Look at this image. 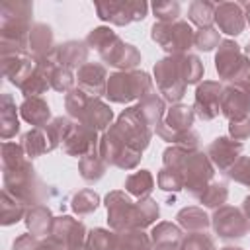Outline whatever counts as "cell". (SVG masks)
<instances>
[{
	"mask_svg": "<svg viewBox=\"0 0 250 250\" xmlns=\"http://www.w3.org/2000/svg\"><path fill=\"white\" fill-rule=\"evenodd\" d=\"M2 172H4L2 178H4L6 191H10L14 197L23 201L25 205H39V201L43 199V193H45V189H43L45 186L39 182V178L27 158L12 168H4Z\"/></svg>",
	"mask_w": 250,
	"mask_h": 250,
	"instance_id": "8992f818",
	"label": "cell"
},
{
	"mask_svg": "<svg viewBox=\"0 0 250 250\" xmlns=\"http://www.w3.org/2000/svg\"><path fill=\"white\" fill-rule=\"evenodd\" d=\"M78 168H80V176H82L86 182L92 184V182H98V180L105 174L107 164H105V160L100 156V150H94V152H90V154H86V156L80 158Z\"/></svg>",
	"mask_w": 250,
	"mask_h": 250,
	"instance_id": "8d00e7d4",
	"label": "cell"
},
{
	"mask_svg": "<svg viewBox=\"0 0 250 250\" xmlns=\"http://www.w3.org/2000/svg\"><path fill=\"white\" fill-rule=\"evenodd\" d=\"M117 244H119V232L115 230L94 229L86 236L88 250H117Z\"/></svg>",
	"mask_w": 250,
	"mask_h": 250,
	"instance_id": "74e56055",
	"label": "cell"
},
{
	"mask_svg": "<svg viewBox=\"0 0 250 250\" xmlns=\"http://www.w3.org/2000/svg\"><path fill=\"white\" fill-rule=\"evenodd\" d=\"M215 6L213 2L207 0H193L188 8V20L195 23L199 29L203 27H213L215 23Z\"/></svg>",
	"mask_w": 250,
	"mask_h": 250,
	"instance_id": "d590c367",
	"label": "cell"
},
{
	"mask_svg": "<svg viewBox=\"0 0 250 250\" xmlns=\"http://www.w3.org/2000/svg\"><path fill=\"white\" fill-rule=\"evenodd\" d=\"M72 250H88L86 246H78V248H72Z\"/></svg>",
	"mask_w": 250,
	"mask_h": 250,
	"instance_id": "91938a15",
	"label": "cell"
},
{
	"mask_svg": "<svg viewBox=\"0 0 250 250\" xmlns=\"http://www.w3.org/2000/svg\"><path fill=\"white\" fill-rule=\"evenodd\" d=\"M78 88L94 98H102L107 92V72L104 64L86 62L76 70Z\"/></svg>",
	"mask_w": 250,
	"mask_h": 250,
	"instance_id": "7402d4cb",
	"label": "cell"
},
{
	"mask_svg": "<svg viewBox=\"0 0 250 250\" xmlns=\"http://www.w3.org/2000/svg\"><path fill=\"white\" fill-rule=\"evenodd\" d=\"M229 133H230V139L234 141H244L250 137V115L242 117V119H234L229 123Z\"/></svg>",
	"mask_w": 250,
	"mask_h": 250,
	"instance_id": "816d5d0a",
	"label": "cell"
},
{
	"mask_svg": "<svg viewBox=\"0 0 250 250\" xmlns=\"http://www.w3.org/2000/svg\"><path fill=\"white\" fill-rule=\"evenodd\" d=\"M215 23L219 27V33L227 35H240L246 25L242 4L238 2H219L215 6Z\"/></svg>",
	"mask_w": 250,
	"mask_h": 250,
	"instance_id": "44dd1931",
	"label": "cell"
},
{
	"mask_svg": "<svg viewBox=\"0 0 250 250\" xmlns=\"http://www.w3.org/2000/svg\"><path fill=\"white\" fill-rule=\"evenodd\" d=\"M154 133L166 141V143H172L174 146H184V148H191V150H197V145H199V135L189 129V131H182V133H170V131H162V129H154Z\"/></svg>",
	"mask_w": 250,
	"mask_h": 250,
	"instance_id": "7bdbcfd3",
	"label": "cell"
},
{
	"mask_svg": "<svg viewBox=\"0 0 250 250\" xmlns=\"http://www.w3.org/2000/svg\"><path fill=\"white\" fill-rule=\"evenodd\" d=\"M25 150L21 145L18 143H12V141H4L2 143V170L4 168H12L20 162L25 160Z\"/></svg>",
	"mask_w": 250,
	"mask_h": 250,
	"instance_id": "bcb514c9",
	"label": "cell"
},
{
	"mask_svg": "<svg viewBox=\"0 0 250 250\" xmlns=\"http://www.w3.org/2000/svg\"><path fill=\"white\" fill-rule=\"evenodd\" d=\"M215 68L219 72V78L229 82H238L250 74V61L246 59L244 49L236 41L223 39L217 47Z\"/></svg>",
	"mask_w": 250,
	"mask_h": 250,
	"instance_id": "ba28073f",
	"label": "cell"
},
{
	"mask_svg": "<svg viewBox=\"0 0 250 250\" xmlns=\"http://www.w3.org/2000/svg\"><path fill=\"white\" fill-rule=\"evenodd\" d=\"M150 76L145 70H117L107 78L105 96L113 104H129L133 100H143L154 94Z\"/></svg>",
	"mask_w": 250,
	"mask_h": 250,
	"instance_id": "5b68a950",
	"label": "cell"
},
{
	"mask_svg": "<svg viewBox=\"0 0 250 250\" xmlns=\"http://www.w3.org/2000/svg\"><path fill=\"white\" fill-rule=\"evenodd\" d=\"M96 12L102 21L113 25H127L131 21H141L146 18L148 4L143 0H109L96 2Z\"/></svg>",
	"mask_w": 250,
	"mask_h": 250,
	"instance_id": "8fae6325",
	"label": "cell"
},
{
	"mask_svg": "<svg viewBox=\"0 0 250 250\" xmlns=\"http://www.w3.org/2000/svg\"><path fill=\"white\" fill-rule=\"evenodd\" d=\"M111 133H115L127 146L143 152L148 143H150V137H152V129L143 121V117L139 115L137 107H127L119 117L117 121L109 127Z\"/></svg>",
	"mask_w": 250,
	"mask_h": 250,
	"instance_id": "9c48e42d",
	"label": "cell"
},
{
	"mask_svg": "<svg viewBox=\"0 0 250 250\" xmlns=\"http://www.w3.org/2000/svg\"><path fill=\"white\" fill-rule=\"evenodd\" d=\"M49 80L47 76L37 68L35 64V70L29 74V78L20 86V92L25 96V98H41V94H45L49 90Z\"/></svg>",
	"mask_w": 250,
	"mask_h": 250,
	"instance_id": "ee69618b",
	"label": "cell"
},
{
	"mask_svg": "<svg viewBox=\"0 0 250 250\" xmlns=\"http://www.w3.org/2000/svg\"><path fill=\"white\" fill-rule=\"evenodd\" d=\"M37 250H66L64 246H61L59 242H55L53 238H45V240H41V244H39V248Z\"/></svg>",
	"mask_w": 250,
	"mask_h": 250,
	"instance_id": "db71d44e",
	"label": "cell"
},
{
	"mask_svg": "<svg viewBox=\"0 0 250 250\" xmlns=\"http://www.w3.org/2000/svg\"><path fill=\"white\" fill-rule=\"evenodd\" d=\"M195 119V111L189 105L184 104H172V107L164 113V119L154 127V129H162V131H170V133H182V131H189Z\"/></svg>",
	"mask_w": 250,
	"mask_h": 250,
	"instance_id": "cb8c5ba5",
	"label": "cell"
},
{
	"mask_svg": "<svg viewBox=\"0 0 250 250\" xmlns=\"http://www.w3.org/2000/svg\"><path fill=\"white\" fill-rule=\"evenodd\" d=\"M33 4L25 0H8L0 8V51L27 53Z\"/></svg>",
	"mask_w": 250,
	"mask_h": 250,
	"instance_id": "7a4b0ae2",
	"label": "cell"
},
{
	"mask_svg": "<svg viewBox=\"0 0 250 250\" xmlns=\"http://www.w3.org/2000/svg\"><path fill=\"white\" fill-rule=\"evenodd\" d=\"M86 45L96 49L105 64L119 70H135L141 62V53L105 25L94 27L86 37Z\"/></svg>",
	"mask_w": 250,
	"mask_h": 250,
	"instance_id": "3957f363",
	"label": "cell"
},
{
	"mask_svg": "<svg viewBox=\"0 0 250 250\" xmlns=\"http://www.w3.org/2000/svg\"><path fill=\"white\" fill-rule=\"evenodd\" d=\"M105 209H107V223L111 230L125 232L135 229L137 201H133L125 191L121 189L109 191L105 195Z\"/></svg>",
	"mask_w": 250,
	"mask_h": 250,
	"instance_id": "4fadbf2b",
	"label": "cell"
},
{
	"mask_svg": "<svg viewBox=\"0 0 250 250\" xmlns=\"http://www.w3.org/2000/svg\"><path fill=\"white\" fill-rule=\"evenodd\" d=\"M242 10H244V18H246V21L250 23V2L242 4Z\"/></svg>",
	"mask_w": 250,
	"mask_h": 250,
	"instance_id": "9f6ffc18",
	"label": "cell"
},
{
	"mask_svg": "<svg viewBox=\"0 0 250 250\" xmlns=\"http://www.w3.org/2000/svg\"><path fill=\"white\" fill-rule=\"evenodd\" d=\"M221 41L223 39H221V35H219V31L215 27H203V29L195 31V43L193 45L199 51H211V49L219 47Z\"/></svg>",
	"mask_w": 250,
	"mask_h": 250,
	"instance_id": "681fc988",
	"label": "cell"
},
{
	"mask_svg": "<svg viewBox=\"0 0 250 250\" xmlns=\"http://www.w3.org/2000/svg\"><path fill=\"white\" fill-rule=\"evenodd\" d=\"M242 213H244V217L248 221V229H250V195H246L242 201Z\"/></svg>",
	"mask_w": 250,
	"mask_h": 250,
	"instance_id": "11a10c76",
	"label": "cell"
},
{
	"mask_svg": "<svg viewBox=\"0 0 250 250\" xmlns=\"http://www.w3.org/2000/svg\"><path fill=\"white\" fill-rule=\"evenodd\" d=\"M156 182H158V188L164 189V191H180L184 189V180L180 176V172L172 170V168H164L158 172L156 176Z\"/></svg>",
	"mask_w": 250,
	"mask_h": 250,
	"instance_id": "7dc6e473",
	"label": "cell"
},
{
	"mask_svg": "<svg viewBox=\"0 0 250 250\" xmlns=\"http://www.w3.org/2000/svg\"><path fill=\"white\" fill-rule=\"evenodd\" d=\"M154 189V178L148 170H139L127 176L125 180V191L137 199H145Z\"/></svg>",
	"mask_w": 250,
	"mask_h": 250,
	"instance_id": "836d02e7",
	"label": "cell"
},
{
	"mask_svg": "<svg viewBox=\"0 0 250 250\" xmlns=\"http://www.w3.org/2000/svg\"><path fill=\"white\" fill-rule=\"evenodd\" d=\"M176 64H178V70L182 74V80L186 82V86L189 84H197L201 78H203V62L199 61V57L195 55H176Z\"/></svg>",
	"mask_w": 250,
	"mask_h": 250,
	"instance_id": "e575fe53",
	"label": "cell"
},
{
	"mask_svg": "<svg viewBox=\"0 0 250 250\" xmlns=\"http://www.w3.org/2000/svg\"><path fill=\"white\" fill-rule=\"evenodd\" d=\"M211 225H213V230L217 232V236L225 238V240L242 238L250 230L242 209H236L232 205H223V207L215 209V213L211 217Z\"/></svg>",
	"mask_w": 250,
	"mask_h": 250,
	"instance_id": "5bb4252c",
	"label": "cell"
},
{
	"mask_svg": "<svg viewBox=\"0 0 250 250\" xmlns=\"http://www.w3.org/2000/svg\"><path fill=\"white\" fill-rule=\"evenodd\" d=\"M64 107L76 123H82L94 131H107L113 123V111L100 98L86 94L80 88H74L64 98Z\"/></svg>",
	"mask_w": 250,
	"mask_h": 250,
	"instance_id": "277c9868",
	"label": "cell"
},
{
	"mask_svg": "<svg viewBox=\"0 0 250 250\" xmlns=\"http://www.w3.org/2000/svg\"><path fill=\"white\" fill-rule=\"evenodd\" d=\"M18 111L20 109H16V102L12 100V96L2 94V100H0V137H2V141H10L20 131Z\"/></svg>",
	"mask_w": 250,
	"mask_h": 250,
	"instance_id": "f1b7e54d",
	"label": "cell"
},
{
	"mask_svg": "<svg viewBox=\"0 0 250 250\" xmlns=\"http://www.w3.org/2000/svg\"><path fill=\"white\" fill-rule=\"evenodd\" d=\"M152 41H156L170 57L188 55V51L195 43V31L186 20H176L172 23L156 21L150 29Z\"/></svg>",
	"mask_w": 250,
	"mask_h": 250,
	"instance_id": "52a82bcc",
	"label": "cell"
},
{
	"mask_svg": "<svg viewBox=\"0 0 250 250\" xmlns=\"http://www.w3.org/2000/svg\"><path fill=\"white\" fill-rule=\"evenodd\" d=\"M55 57H57L59 64H62L64 68L78 70L82 64H86L88 45H86V41H66L62 45H55Z\"/></svg>",
	"mask_w": 250,
	"mask_h": 250,
	"instance_id": "d4e9b609",
	"label": "cell"
},
{
	"mask_svg": "<svg viewBox=\"0 0 250 250\" xmlns=\"http://www.w3.org/2000/svg\"><path fill=\"white\" fill-rule=\"evenodd\" d=\"M98 150L107 166H115L119 170H133L143 158V152L127 146L115 133H111V129L104 131V135L100 137Z\"/></svg>",
	"mask_w": 250,
	"mask_h": 250,
	"instance_id": "30bf717a",
	"label": "cell"
},
{
	"mask_svg": "<svg viewBox=\"0 0 250 250\" xmlns=\"http://www.w3.org/2000/svg\"><path fill=\"white\" fill-rule=\"evenodd\" d=\"M162 164L164 168L180 172L184 180V189L193 197H199L215 176V168L207 154L184 146H168L162 154Z\"/></svg>",
	"mask_w": 250,
	"mask_h": 250,
	"instance_id": "6da1fadb",
	"label": "cell"
},
{
	"mask_svg": "<svg viewBox=\"0 0 250 250\" xmlns=\"http://www.w3.org/2000/svg\"><path fill=\"white\" fill-rule=\"evenodd\" d=\"M227 176L242 186L250 188V156H240L227 172Z\"/></svg>",
	"mask_w": 250,
	"mask_h": 250,
	"instance_id": "f907efd6",
	"label": "cell"
},
{
	"mask_svg": "<svg viewBox=\"0 0 250 250\" xmlns=\"http://www.w3.org/2000/svg\"><path fill=\"white\" fill-rule=\"evenodd\" d=\"M39 244H41V238H37L31 232H27V234H21V236H18L14 240L12 250H37Z\"/></svg>",
	"mask_w": 250,
	"mask_h": 250,
	"instance_id": "f5cc1de1",
	"label": "cell"
},
{
	"mask_svg": "<svg viewBox=\"0 0 250 250\" xmlns=\"http://www.w3.org/2000/svg\"><path fill=\"white\" fill-rule=\"evenodd\" d=\"M98 145H100L98 131H94L82 123H72V127L68 129L61 146L68 156L82 158V156L98 150Z\"/></svg>",
	"mask_w": 250,
	"mask_h": 250,
	"instance_id": "e0dca14e",
	"label": "cell"
},
{
	"mask_svg": "<svg viewBox=\"0 0 250 250\" xmlns=\"http://www.w3.org/2000/svg\"><path fill=\"white\" fill-rule=\"evenodd\" d=\"M25 203L20 201L18 197H14L10 191L2 189V199H0V223L4 227L18 223L20 219H25Z\"/></svg>",
	"mask_w": 250,
	"mask_h": 250,
	"instance_id": "d6a6232c",
	"label": "cell"
},
{
	"mask_svg": "<svg viewBox=\"0 0 250 250\" xmlns=\"http://www.w3.org/2000/svg\"><path fill=\"white\" fill-rule=\"evenodd\" d=\"M244 145L234 141V139H229V137H217L209 146H207V156L211 160L213 166H217L221 172H229V168L240 158V152H242Z\"/></svg>",
	"mask_w": 250,
	"mask_h": 250,
	"instance_id": "ffe728a7",
	"label": "cell"
},
{
	"mask_svg": "<svg viewBox=\"0 0 250 250\" xmlns=\"http://www.w3.org/2000/svg\"><path fill=\"white\" fill-rule=\"evenodd\" d=\"M117 250H152V240L141 229H131V230L119 232Z\"/></svg>",
	"mask_w": 250,
	"mask_h": 250,
	"instance_id": "f35d334b",
	"label": "cell"
},
{
	"mask_svg": "<svg viewBox=\"0 0 250 250\" xmlns=\"http://www.w3.org/2000/svg\"><path fill=\"white\" fill-rule=\"evenodd\" d=\"M135 107H137L139 115L143 117V121H145L150 129H154V127L164 119V113H166V102H164L156 92L150 94V96H146V98H143Z\"/></svg>",
	"mask_w": 250,
	"mask_h": 250,
	"instance_id": "f546056e",
	"label": "cell"
},
{
	"mask_svg": "<svg viewBox=\"0 0 250 250\" xmlns=\"http://www.w3.org/2000/svg\"><path fill=\"white\" fill-rule=\"evenodd\" d=\"M86 227L70 217V215H61V217H55L53 221V229H51V234L49 238H53L55 242H59L61 246H64L66 250H72V248H78V246H86Z\"/></svg>",
	"mask_w": 250,
	"mask_h": 250,
	"instance_id": "2e32d148",
	"label": "cell"
},
{
	"mask_svg": "<svg viewBox=\"0 0 250 250\" xmlns=\"http://www.w3.org/2000/svg\"><path fill=\"white\" fill-rule=\"evenodd\" d=\"M152 14L160 23H172L180 20V2L176 0H160L152 4Z\"/></svg>",
	"mask_w": 250,
	"mask_h": 250,
	"instance_id": "f6af8a7d",
	"label": "cell"
},
{
	"mask_svg": "<svg viewBox=\"0 0 250 250\" xmlns=\"http://www.w3.org/2000/svg\"><path fill=\"white\" fill-rule=\"evenodd\" d=\"M250 111V88L244 80L229 82L221 94V113L229 119H242Z\"/></svg>",
	"mask_w": 250,
	"mask_h": 250,
	"instance_id": "9a60e30c",
	"label": "cell"
},
{
	"mask_svg": "<svg viewBox=\"0 0 250 250\" xmlns=\"http://www.w3.org/2000/svg\"><path fill=\"white\" fill-rule=\"evenodd\" d=\"M20 145L23 146V150H25V154L29 158H35V156H41L45 152L55 150L53 145H51V141H49V137H47L45 127H33L31 131L23 133Z\"/></svg>",
	"mask_w": 250,
	"mask_h": 250,
	"instance_id": "4dcf8cb0",
	"label": "cell"
},
{
	"mask_svg": "<svg viewBox=\"0 0 250 250\" xmlns=\"http://www.w3.org/2000/svg\"><path fill=\"white\" fill-rule=\"evenodd\" d=\"M227 197H229V189H227V186L221 184V182H211V184L201 191V195H199L197 199H199V203H201L203 207L219 209V207L225 205Z\"/></svg>",
	"mask_w": 250,
	"mask_h": 250,
	"instance_id": "ab89813d",
	"label": "cell"
},
{
	"mask_svg": "<svg viewBox=\"0 0 250 250\" xmlns=\"http://www.w3.org/2000/svg\"><path fill=\"white\" fill-rule=\"evenodd\" d=\"M244 55H246V59L250 61V43H248V45L244 47Z\"/></svg>",
	"mask_w": 250,
	"mask_h": 250,
	"instance_id": "6f0895ef",
	"label": "cell"
},
{
	"mask_svg": "<svg viewBox=\"0 0 250 250\" xmlns=\"http://www.w3.org/2000/svg\"><path fill=\"white\" fill-rule=\"evenodd\" d=\"M2 55V74L14 84V86H21L29 74L35 70V59L27 53H20V51H0Z\"/></svg>",
	"mask_w": 250,
	"mask_h": 250,
	"instance_id": "d6986e66",
	"label": "cell"
},
{
	"mask_svg": "<svg viewBox=\"0 0 250 250\" xmlns=\"http://www.w3.org/2000/svg\"><path fill=\"white\" fill-rule=\"evenodd\" d=\"M55 49L53 45V29L47 23H33L29 31V43H27V55H31L35 61L47 57Z\"/></svg>",
	"mask_w": 250,
	"mask_h": 250,
	"instance_id": "484cf974",
	"label": "cell"
},
{
	"mask_svg": "<svg viewBox=\"0 0 250 250\" xmlns=\"http://www.w3.org/2000/svg\"><path fill=\"white\" fill-rule=\"evenodd\" d=\"M152 250H184V234L182 229L170 221H162L152 227L150 232Z\"/></svg>",
	"mask_w": 250,
	"mask_h": 250,
	"instance_id": "603a6c76",
	"label": "cell"
},
{
	"mask_svg": "<svg viewBox=\"0 0 250 250\" xmlns=\"http://www.w3.org/2000/svg\"><path fill=\"white\" fill-rule=\"evenodd\" d=\"M20 115L33 127H45L51 123V109L43 98H25L20 105Z\"/></svg>",
	"mask_w": 250,
	"mask_h": 250,
	"instance_id": "83f0119b",
	"label": "cell"
},
{
	"mask_svg": "<svg viewBox=\"0 0 250 250\" xmlns=\"http://www.w3.org/2000/svg\"><path fill=\"white\" fill-rule=\"evenodd\" d=\"M178 227L188 232H201L211 225V217L201 207H184L176 215Z\"/></svg>",
	"mask_w": 250,
	"mask_h": 250,
	"instance_id": "1f68e13d",
	"label": "cell"
},
{
	"mask_svg": "<svg viewBox=\"0 0 250 250\" xmlns=\"http://www.w3.org/2000/svg\"><path fill=\"white\" fill-rule=\"evenodd\" d=\"M158 203L150 197H145V199H139L137 201V213H135V229H146L150 227L156 219H158Z\"/></svg>",
	"mask_w": 250,
	"mask_h": 250,
	"instance_id": "60d3db41",
	"label": "cell"
},
{
	"mask_svg": "<svg viewBox=\"0 0 250 250\" xmlns=\"http://www.w3.org/2000/svg\"><path fill=\"white\" fill-rule=\"evenodd\" d=\"M98 205H100V195H98L94 189H90V188L80 189V191L72 197V201H70L72 211H74L76 215H80V217L94 213V211L98 209Z\"/></svg>",
	"mask_w": 250,
	"mask_h": 250,
	"instance_id": "b9f144b4",
	"label": "cell"
},
{
	"mask_svg": "<svg viewBox=\"0 0 250 250\" xmlns=\"http://www.w3.org/2000/svg\"><path fill=\"white\" fill-rule=\"evenodd\" d=\"M154 80H156V88L162 94L164 102H180L186 94V82L182 80V74L178 70L176 59L174 57H164L162 61H158L154 64Z\"/></svg>",
	"mask_w": 250,
	"mask_h": 250,
	"instance_id": "7c38bea8",
	"label": "cell"
},
{
	"mask_svg": "<svg viewBox=\"0 0 250 250\" xmlns=\"http://www.w3.org/2000/svg\"><path fill=\"white\" fill-rule=\"evenodd\" d=\"M184 250H217L213 236H209L205 230L201 232H189L184 236Z\"/></svg>",
	"mask_w": 250,
	"mask_h": 250,
	"instance_id": "c3c4849f",
	"label": "cell"
},
{
	"mask_svg": "<svg viewBox=\"0 0 250 250\" xmlns=\"http://www.w3.org/2000/svg\"><path fill=\"white\" fill-rule=\"evenodd\" d=\"M221 94L223 86L215 80H203L195 90L193 111L205 121L215 119L221 113Z\"/></svg>",
	"mask_w": 250,
	"mask_h": 250,
	"instance_id": "ac0fdd59",
	"label": "cell"
},
{
	"mask_svg": "<svg viewBox=\"0 0 250 250\" xmlns=\"http://www.w3.org/2000/svg\"><path fill=\"white\" fill-rule=\"evenodd\" d=\"M244 82H246V84H248V88H250V74H248V76L244 78Z\"/></svg>",
	"mask_w": 250,
	"mask_h": 250,
	"instance_id": "680465c9",
	"label": "cell"
},
{
	"mask_svg": "<svg viewBox=\"0 0 250 250\" xmlns=\"http://www.w3.org/2000/svg\"><path fill=\"white\" fill-rule=\"evenodd\" d=\"M53 213L47 205H31L25 213V225H27V230L37 236V238H47L51 234V229H53Z\"/></svg>",
	"mask_w": 250,
	"mask_h": 250,
	"instance_id": "4316f807",
	"label": "cell"
}]
</instances>
